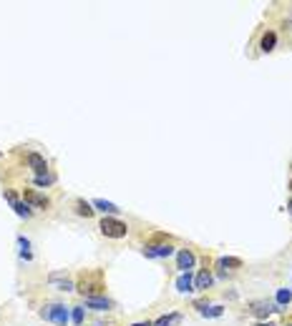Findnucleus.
<instances>
[{"label": "nucleus", "instance_id": "1", "mask_svg": "<svg viewBox=\"0 0 292 326\" xmlns=\"http://www.w3.org/2000/svg\"><path fill=\"white\" fill-rule=\"evenodd\" d=\"M98 228H101V234L108 236V239H124V236L129 234V226H126L124 221H119L116 216H106Z\"/></svg>", "mask_w": 292, "mask_h": 326}, {"label": "nucleus", "instance_id": "2", "mask_svg": "<svg viewBox=\"0 0 292 326\" xmlns=\"http://www.w3.org/2000/svg\"><path fill=\"white\" fill-rule=\"evenodd\" d=\"M43 319L53 321L56 326H66L71 321V311H68L66 306H61V304H53V306L43 309Z\"/></svg>", "mask_w": 292, "mask_h": 326}, {"label": "nucleus", "instance_id": "3", "mask_svg": "<svg viewBox=\"0 0 292 326\" xmlns=\"http://www.w3.org/2000/svg\"><path fill=\"white\" fill-rule=\"evenodd\" d=\"M5 201H8V203H10V206L15 208V213H18L20 218H30V216H33L30 206H28L25 201H20V198H18L15 194H13V191H5Z\"/></svg>", "mask_w": 292, "mask_h": 326}, {"label": "nucleus", "instance_id": "4", "mask_svg": "<svg viewBox=\"0 0 292 326\" xmlns=\"http://www.w3.org/2000/svg\"><path fill=\"white\" fill-rule=\"evenodd\" d=\"M272 311H280V309L275 304H270V301H252L249 304V314L257 316V319H267Z\"/></svg>", "mask_w": 292, "mask_h": 326}, {"label": "nucleus", "instance_id": "5", "mask_svg": "<svg viewBox=\"0 0 292 326\" xmlns=\"http://www.w3.org/2000/svg\"><path fill=\"white\" fill-rule=\"evenodd\" d=\"M194 263H197V256H194L189 249H181V251L176 254V268H181V273L192 271V268H194Z\"/></svg>", "mask_w": 292, "mask_h": 326}, {"label": "nucleus", "instance_id": "6", "mask_svg": "<svg viewBox=\"0 0 292 326\" xmlns=\"http://www.w3.org/2000/svg\"><path fill=\"white\" fill-rule=\"evenodd\" d=\"M144 254L149 256V259H169V256L174 254V246H169V244L149 246V249H144Z\"/></svg>", "mask_w": 292, "mask_h": 326}, {"label": "nucleus", "instance_id": "7", "mask_svg": "<svg viewBox=\"0 0 292 326\" xmlns=\"http://www.w3.org/2000/svg\"><path fill=\"white\" fill-rule=\"evenodd\" d=\"M28 166L35 171V176H46L48 173V163L41 153H28Z\"/></svg>", "mask_w": 292, "mask_h": 326}, {"label": "nucleus", "instance_id": "8", "mask_svg": "<svg viewBox=\"0 0 292 326\" xmlns=\"http://www.w3.org/2000/svg\"><path fill=\"white\" fill-rule=\"evenodd\" d=\"M176 291H179V294H189V291H194V276H192V271L179 273V278H176Z\"/></svg>", "mask_w": 292, "mask_h": 326}, {"label": "nucleus", "instance_id": "9", "mask_svg": "<svg viewBox=\"0 0 292 326\" xmlns=\"http://www.w3.org/2000/svg\"><path fill=\"white\" fill-rule=\"evenodd\" d=\"M86 306L93 309V311H108L111 309V301L106 296H86Z\"/></svg>", "mask_w": 292, "mask_h": 326}, {"label": "nucleus", "instance_id": "10", "mask_svg": "<svg viewBox=\"0 0 292 326\" xmlns=\"http://www.w3.org/2000/svg\"><path fill=\"white\" fill-rule=\"evenodd\" d=\"M212 281H214V276L209 271H199L197 278H194V291H207L212 286Z\"/></svg>", "mask_w": 292, "mask_h": 326}, {"label": "nucleus", "instance_id": "11", "mask_svg": "<svg viewBox=\"0 0 292 326\" xmlns=\"http://www.w3.org/2000/svg\"><path fill=\"white\" fill-rule=\"evenodd\" d=\"M25 198V203H30V206H38V208H48V198L41 194H35V191H25L23 194Z\"/></svg>", "mask_w": 292, "mask_h": 326}, {"label": "nucleus", "instance_id": "12", "mask_svg": "<svg viewBox=\"0 0 292 326\" xmlns=\"http://www.w3.org/2000/svg\"><path fill=\"white\" fill-rule=\"evenodd\" d=\"M51 284H56L58 286V291H73L76 286H73L71 278H63V273H51V278H48Z\"/></svg>", "mask_w": 292, "mask_h": 326}, {"label": "nucleus", "instance_id": "13", "mask_svg": "<svg viewBox=\"0 0 292 326\" xmlns=\"http://www.w3.org/2000/svg\"><path fill=\"white\" fill-rule=\"evenodd\" d=\"M93 206L98 208V211H103V213H108V216H116L121 208L116 206V203H111V201H103V198H96L93 201Z\"/></svg>", "mask_w": 292, "mask_h": 326}, {"label": "nucleus", "instance_id": "14", "mask_svg": "<svg viewBox=\"0 0 292 326\" xmlns=\"http://www.w3.org/2000/svg\"><path fill=\"white\" fill-rule=\"evenodd\" d=\"M275 45H277V35H275L272 30H267V33L262 35V40H260V48H262L265 53H270V51H275Z\"/></svg>", "mask_w": 292, "mask_h": 326}, {"label": "nucleus", "instance_id": "15", "mask_svg": "<svg viewBox=\"0 0 292 326\" xmlns=\"http://www.w3.org/2000/svg\"><path fill=\"white\" fill-rule=\"evenodd\" d=\"M181 324V314H166V316H159L151 326H179Z\"/></svg>", "mask_w": 292, "mask_h": 326}, {"label": "nucleus", "instance_id": "16", "mask_svg": "<svg viewBox=\"0 0 292 326\" xmlns=\"http://www.w3.org/2000/svg\"><path fill=\"white\" fill-rule=\"evenodd\" d=\"M199 314H202L204 319H219V316L224 314V309H222V306H202Z\"/></svg>", "mask_w": 292, "mask_h": 326}, {"label": "nucleus", "instance_id": "17", "mask_svg": "<svg viewBox=\"0 0 292 326\" xmlns=\"http://www.w3.org/2000/svg\"><path fill=\"white\" fill-rule=\"evenodd\" d=\"M18 246H20V256L25 261L33 259V254H30V241L25 239V236H18Z\"/></svg>", "mask_w": 292, "mask_h": 326}, {"label": "nucleus", "instance_id": "18", "mask_svg": "<svg viewBox=\"0 0 292 326\" xmlns=\"http://www.w3.org/2000/svg\"><path fill=\"white\" fill-rule=\"evenodd\" d=\"M292 299V291L290 289H280L277 291V306H285V304H290Z\"/></svg>", "mask_w": 292, "mask_h": 326}, {"label": "nucleus", "instance_id": "19", "mask_svg": "<svg viewBox=\"0 0 292 326\" xmlns=\"http://www.w3.org/2000/svg\"><path fill=\"white\" fill-rule=\"evenodd\" d=\"M56 183V176L53 173H46V176H35V186H53Z\"/></svg>", "mask_w": 292, "mask_h": 326}, {"label": "nucleus", "instance_id": "20", "mask_svg": "<svg viewBox=\"0 0 292 326\" xmlns=\"http://www.w3.org/2000/svg\"><path fill=\"white\" fill-rule=\"evenodd\" d=\"M217 266H219V268H227V266H232V268H239V266H242V261H239V259H232V256H227V259H219Z\"/></svg>", "mask_w": 292, "mask_h": 326}, {"label": "nucleus", "instance_id": "21", "mask_svg": "<svg viewBox=\"0 0 292 326\" xmlns=\"http://www.w3.org/2000/svg\"><path fill=\"white\" fill-rule=\"evenodd\" d=\"M71 321L76 326H81L83 324V309L81 306H73V311H71Z\"/></svg>", "mask_w": 292, "mask_h": 326}, {"label": "nucleus", "instance_id": "22", "mask_svg": "<svg viewBox=\"0 0 292 326\" xmlns=\"http://www.w3.org/2000/svg\"><path fill=\"white\" fill-rule=\"evenodd\" d=\"M93 211H96V208H91L86 201H78V213H81V216H86V218H88V216H93Z\"/></svg>", "mask_w": 292, "mask_h": 326}, {"label": "nucleus", "instance_id": "23", "mask_svg": "<svg viewBox=\"0 0 292 326\" xmlns=\"http://www.w3.org/2000/svg\"><path fill=\"white\" fill-rule=\"evenodd\" d=\"M254 326H277V324H272V321H262V324H254Z\"/></svg>", "mask_w": 292, "mask_h": 326}, {"label": "nucleus", "instance_id": "24", "mask_svg": "<svg viewBox=\"0 0 292 326\" xmlns=\"http://www.w3.org/2000/svg\"><path fill=\"white\" fill-rule=\"evenodd\" d=\"M131 326H151V321H139V324H131Z\"/></svg>", "mask_w": 292, "mask_h": 326}, {"label": "nucleus", "instance_id": "25", "mask_svg": "<svg viewBox=\"0 0 292 326\" xmlns=\"http://www.w3.org/2000/svg\"><path fill=\"white\" fill-rule=\"evenodd\" d=\"M290 189H292V181H290Z\"/></svg>", "mask_w": 292, "mask_h": 326}, {"label": "nucleus", "instance_id": "26", "mask_svg": "<svg viewBox=\"0 0 292 326\" xmlns=\"http://www.w3.org/2000/svg\"><path fill=\"white\" fill-rule=\"evenodd\" d=\"M0 156H3V153H0Z\"/></svg>", "mask_w": 292, "mask_h": 326}]
</instances>
